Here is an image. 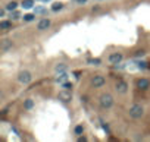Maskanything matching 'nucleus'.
I'll list each match as a JSON object with an SVG mask.
<instances>
[{
    "label": "nucleus",
    "instance_id": "obj_6",
    "mask_svg": "<svg viewBox=\"0 0 150 142\" xmlns=\"http://www.w3.org/2000/svg\"><path fill=\"white\" fill-rule=\"evenodd\" d=\"M50 25H52V21L47 19V18H43V19L39 21V23H37V29L39 31H46Z\"/></svg>",
    "mask_w": 150,
    "mask_h": 142
},
{
    "label": "nucleus",
    "instance_id": "obj_17",
    "mask_svg": "<svg viewBox=\"0 0 150 142\" xmlns=\"http://www.w3.org/2000/svg\"><path fill=\"white\" fill-rule=\"evenodd\" d=\"M62 7H64V5H62V3H55V5L52 6V10H53V12H57V10H60Z\"/></svg>",
    "mask_w": 150,
    "mask_h": 142
},
{
    "label": "nucleus",
    "instance_id": "obj_22",
    "mask_svg": "<svg viewBox=\"0 0 150 142\" xmlns=\"http://www.w3.org/2000/svg\"><path fill=\"white\" fill-rule=\"evenodd\" d=\"M10 18H12V19H18V18H19V13L14 10V13H10Z\"/></svg>",
    "mask_w": 150,
    "mask_h": 142
},
{
    "label": "nucleus",
    "instance_id": "obj_3",
    "mask_svg": "<svg viewBox=\"0 0 150 142\" xmlns=\"http://www.w3.org/2000/svg\"><path fill=\"white\" fill-rule=\"evenodd\" d=\"M18 81H19L21 84H24V85H28V84L32 81V75H31V72H28V70H22V72H19V75H18Z\"/></svg>",
    "mask_w": 150,
    "mask_h": 142
},
{
    "label": "nucleus",
    "instance_id": "obj_4",
    "mask_svg": "<svg viewBox=\"0 0 150 142\" xmlns=\"http://www.w3.org/2000/svg\"><path fill=\"white\" fill-rule=\"evenodd\" d=\"M105 84H106V79H105V76H102V75H94L91 78V85L94 88H100V86H103Z\"/></svg>",
    "mask_w": 150,
    "mask_h": 142
},
{
    "label": "nucleus",
    "instance_id": "obj_21",
    "mask_svg": "<svg viewBox=\"0 0 150 142\" xmlns=\"http://www.w3.org/2000/svg\"><path fill=\"white\" fill-rule=\"evenodd\" d=\"M34 13H46V9L39 7V9H35V10H34Z\"/></svg>",
    "mask_w": 150,
    "mask_h": 142
},
{
    "label": "nucleus",
    "instance_id": "obj_20",
    "mask_svg": "<svg viewBox=\"0 0 150 142\" xmlns=\"http://www.w3.org/2000/svg\"><path fill=\"white\" fill-rule=\"evenodd\" d=\"M89 63H91V64H94V66H97V64H100V59H91V60H89Z\"/></svg>",
    "mask_w": 150,
    "mask_h": 142
},
{
    "label": "nucleus",
    "instance_id": "obj_9",
    "mask_svg": "<svg viewBox=\"0 0 150 142\" xmlns=\"http://www.w3.org/2000/svg\"><path fill=\"white\" fill-rule=\"evenodd\" d=\"M115 89L119 94H125V92H127V89H128V84L125 81H122V79H119L116 82V85H115Z\"/></svg>",
    "mask_w": 150,
    "mask_h": 142
},
{
    "label": "nucleus",
    "instance_id": "obj_5",
    "mask_svg": "<svg viewBox=\"0 0 150 142\" xmlns=\"http://www.w3.org/2000/svg\"><path fill=\"white\" fill-rule=\"evenodd\" d=\"M57 98L64 102H69L72 100V94L68 91V89H62V91H59V94H57Z\"/></svg>",
    "mask_w": 150,
    "mask_h": 142
},
{
    "label": "nucleus",
    "instance_id": "obj_14",
    "mask_svg": "<svg viewBox=\"0 0 150 142\" xmlns=\"http://www.w3.org/2000/svg\"><path fill=\"white\" fill-rule=\"evenodd\" d=\"M74 132H75V135H82L84 126L82 125H77V126H75V129H74Z\"/></svg>",
    "mask_w": 150,
    "mask_h": 142
},
{
    "label": "nucleus",
    "instance_id": "obj_13",
    "mask_svg": "<svg viewBox=\"0 0 150 142\" xmlns=\"http://www.w3.org/2000/svg\"><path fill=\"white\" fill-rule=\"evenodd\" d=\"M12 27V22H9V21H2L0 22V29H9Z\"/></svg>",
    "mask_w": 150,
    "mask_h": 142
},
{
    "label": "nucleus",
    "instance_id": "obj_15",
    "mask_svg": "<svg viewBox=\"0 0 150 142\" xmlns=\"http://www.w3.org/2000/svg\"><path fill=\"white\" fill-rule=\"evenodd\" d=\"M55 70H56V72H65V70H66V64H64V63L57 64V66L55 68Z\"/></svg>",
    "mask_w": 150,
    "mask_h": 142
},
{
    "label": "nucleus",
    "instance_id": "obj_10",
    "mask_svg": "<svg viewBox=\"0 0 150 142\" xmlns=\"http://www.w3.org/2000/svg\"><path fill=\"white\" fill-rule=\"evenodd\" d=\"M12 46H14V43H12L10 40H3V41H2V50H3V51L10 50V48H12Z\"/></svg>",
    "mask_w": 150,
    "mask_h": 142
},
{
    "label": "nucleus",
    "instance_id": "obj_8",
    "mask_svg": "<svg viewBox=\"0 0 150 142\" xmlns=\"http://www.w3.org/2000/svg\"><path fill=\"white\" fill-rule=\"evenodd\" d=\"M135 85H137V88H139V89H143V91H146V89L150 88V81L146 79V78H140V79H137Z\"/></svg>",
    "mask_w": 150,
    "mask_h": 142
},
{
    "label": "nucleus",
    "instance_id": "obj_18",
    "mask_svg": "<svg viewBox=\"0 0 150 142\" xmlns=\"http://www.w3.org/2000/svg\"><path fill=\"white\" fill-rule=\"evenodd\" d=\"M34 18H35V13H34V15L30 13V15H25V16H24V21H25V22H31Z\"/></svg>",
    "mask_w": 150,
    "mask_h": 142
},
{
    "label": "nucleus",
    "instance_id": "obj_1",
    "mask_svg": "<svg viewBox=\"0 0 150 142\" xmlns=\"http://www.w3.org/2000/svg\"><path fill=\"white\" fill-rule=\"evenodd\" d=\"M128 114H130L131 119H140V117H143V114H144V109L140 104H132L130 107V110H128Z\"/></svg>",
    "mask_w": 150,
    "mask_h": 142
},
{
    "label": "nucleus",
    "instance_id": "obj_23",
    "mask_svg": "<svg viewBox=\"0 0 150 142\" xmlns=\"http://www.w3.org/2000/svg\"><path fill=\"white\" fill-rule=\"evenodd\" d=\"M6 10H7L6 7H5V9H2V10H0V16H2V18H5V15H6Z\"/></svg>",
    "mask_w": 150,
    "mask_h": 142
},
{
    "label": "nucleus",
    "instance_id": "obj_25",
    "mask_svg": "<svg viewBox=\"0 0 150 142\" xmlns=\"http://www.w3.org/2000/svg\"><path fill=\"white\" fill-rule=\"evenodd\" d=\"M74 2H75V3H85L87 0H74Z\"/></svg>",
    "mask_w": 150,
    "mask_h": 142
},
{
    "label": "nucleus",
    "instance_id": "obj_11",
    "mask_svg": "<svg viewBox=\"0 0 150 142\" xmlns=\"http://www.w3.org/2000/svg\"><path fill=\"white\" fill-rule=\"evenodd\" d=\"M34 107V100H31V98H27L24 101V109L25 110H31Z\"/></svg>",
    "mask_w": 150,
    "mask_h": 142
},
{
    "label": "nucleus",
    "instance_id": "obj_12",
    "mask_svg": "<svg viewBox=\"0 0 150 142\" xmlns=\"http://www.w3.org/2000/svg\"><path fill=\"white\" fill-rule=\"evenodd\" d=\"M22 6L24 9H31L34 6V0H22Z\"/></svg>",
    "mask_w": 150,
    "mask_h": 142
},
{
    "label": "nucleus",
    "instance_id": "obj_16",
    "mask_svg": "<svg viewBox=\"0 0 150 142\" xmlns=\"http://www.w3.org/2000/svg\"><path fill=\"white\" fill-rule=\"evenodd\" d=\"M16 6H18V5H16V2H10V3H7V5H6V9L12 12V10H15V9H16Z\"/></svg>",
    "mask_w": 150,
    "mask_h": 142
},
{
    "label": "nucleus",
    "instance_id": "obj_24",
    "mask_svg": "<svg viewBox=\"0 0 150 142\" xmlns=\"http://www.w3.org/2000/svg\"><path fill=\"white\" fill-rule=\"evenodd\" d=\"M64 88H65V89H68V88H72V84H68V82H66V84H64Z\"/></svg>",
    "mask_w": 150,
    "mask_h": 142
},
{
    "label": "nucleus",
    "instance_id": "obj_2",
    "mask_svg": "<svg viewBox=\"0 0 150 142\" xmlns=\"http://www.w3.org/2000/svg\"><path fill=\"white\" fill-rule=\"evenodd\" d=\"M99 102H100V107L102 109H106V110H109L112 106H114V97H112L110 94H102L100 95V100H99Z\"/></svg>",
    "mask_w": 150,
    "mask_h": 142
},
{
    "label": "nucleus",
    "instance_id": "obj_26",
    "mask_svg": "<svg viewBox=\"0 0 150 142\" xmlns=\"http://www.w3.org/2000/svg\"><path fill=\"white\" fill-rule=\"evenodd\" d=\"M78 141H80V142H82V141H87V138H85V136H80V138H78Z\"/></svg>",
    "mask_w": 150,
    "mask_h": 142
},
{
    "label": "nucleus",
    "instance_id": "obj_7",
    "mask_svg": "<svg viewBox=\"0 0 150 142\" xmlns=\"http://www.w3.org/2000/svg\"><path fill=\"white\" fill-rule=\"evenodd\" d=\"M122 59H124L122 53H112V54L107 57V62L112 63V64H118V63L122 62Z\"/></svg>",
    "mask_w": 150,
    "mask_h": 142
},
{
    "label": "nucleus",
    "instance_id": "obj_19",
    "mask_svg": "<svg viewBox=\"0 0 150 142\" xmlns=\"http://www.w3.org/2000/svg\"><path fill=\"white\" fill-rule=\"evenodd\" d=\"M66 79H68V75H66V73H60V76L57 78L59 82H64V81H66Z\"/></svg>",
    "mask_w": 150,
    "mask_h": 142
}]
</instances>
